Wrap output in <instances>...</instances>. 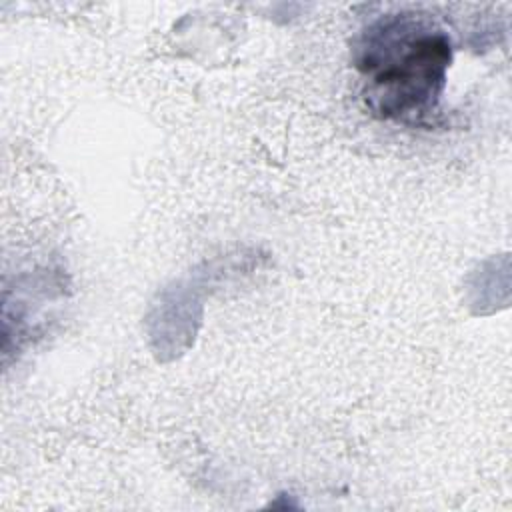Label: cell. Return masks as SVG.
Here are the masks:
<instances>
[{"label": "cell", "instance_id": "6da1fadb", "mask_svg": "<svg viewBox=\"0 0 512 512\" xmlns=\"http://www.w3.org/2000/svg\"><path fill=\"white\" fill-rule=\"evenodd\" d=\"M450 60V38L434 22L386 14L368 28L358 56L368 108L384 120L424 122L444 92Z\"/></svg>", "mask_w": 512, "mask_h": 512}]
</instances>
